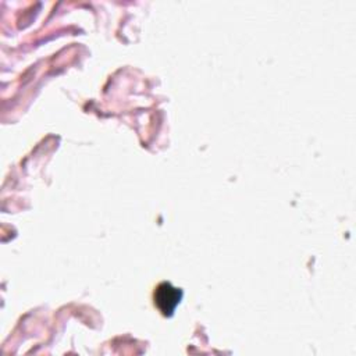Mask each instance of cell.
I'll return each instance as SVG.
<instances>
[{
    "label": "cell",
    "mask_w": 356,
    "mask_h": 356,
    "mask_svg": "<svg viewBox=\"0 0 356 356\" xmlns=\"http://www.w3.org/2000/svg\"><path fill=\"white\" fill-rule=\"evenodd\" d=\"M181 296L182 293L179 289L171 286L168 282H163L154 292V302L164 316H171L175 306L179 303Z\"/></svg>",
    "instance_id": "6da1fadb"
}]
</instances>
